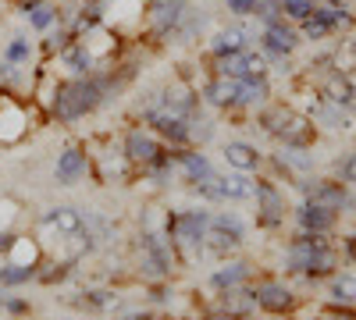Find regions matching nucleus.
<instances>
[{"label":"nucleus","instance_id":"obj_1","mask_svg":"<svg viewBox=\"0 0 356 320\" xmlns=\"http://www.w3.org/2000/svg\"><path fill=\"white\" fill-rule=\"evenodd\" d=\"M257 125H260V132L275 135L282 146H296V150H310L314 139H317L314 118L289 107V103H264L257 110Z\"/></svg>","mask_w":356,"mask_h":320},{"label":"nucleus","instance_id":"obj_2","mask_svg":"<svg viewBox=\"0 0 356 320\" xmlns=\"http://www.w3.org/2000/svg\"><path fill=\"white\" fill-rule=\"evenodd\" d=\"M207 224H211V210L186 207V210H168V239L178 253L182 264H196L203 256V239Z\"/></svg>","mask_w":356,"mask_h":320},{"label":"nucleus","instance_id":"obj_3","mask_svg":"<svg viewBox=\"0 0 356 320\" xmlns=\"http://www.w3.org/2000/svg\"><path fill=\"white\" fill-rule=\"evenodd\" d=\"M246 242V224L239 214L221 210L211 214V224H207V239H203V253H211L218 260H228L232 253H239Z\"/></svg>","mask_w":356,"mask_h":320},{"label":"nucleus","instance_id":"obj_4","mask_svg":"<svg viewBox=\"0 0 356 320\" xmlns=\"http://www.w3.org/2000/svg\"><path fill=\"white\" fill-rule=\"evenodd\" d=\"M33 110H36L33 100H22V93L0 90V142H4V146H15V142H22L36 128Z\"/></svg>","mask_w":356,"mask_h":320},{"label":"nucleus","instance_id":"obj_5","mask_svg":"<svg viewBox=\"0 0 356 320\" xmlns=\"http://www.w3.org/2000/svg\"><path fill=\"white\" fill-rule=\"evenodd\" d=\"M253 189L257 182L243 171H232V174H214L207 182H196L189 185V192L203 203H250L253 199Z\"/></svg>","mask_w":356,"mask_h":320},{"label":"nucleus","instance_id":"obj_6","mask_svg":"<svg viewBox=\"0 0 356 320\" xmlns=\"http://www.w3.org/2000/svg\"><path fill=\"white\" fill-rule=\"evenodd\" d=\"M186 11H189V0H146V8H143L146 40H154V43L175 40V33H178V25H182Z\"/></svg>","mask_w":356,"mask_h":320},{"label":"nucleus","instance_id":"obj_7","mask_svg":"<svg viewBox=\"0 0 356 320\" xmlns=\"http://www.w3.org/2000/svg\"><path fill=\"white\" fill-rule=\"evenodd\" d=\"M122 153H125V160L136 167V171H143L146 164H154L161 153H164V142L146 128V125H132L125 135H122Z\"/></svg>","mask_w":356,"mask_h":320},{"label":"nucleus","instance_id":"obj_8","mask_svg":"<svg viewBox=\"0 0 356 320\" xmlns=\"http://www.w3.org/2000/svg\"><path fill=\"white\" fill-rule=\"evenodd\" d=\"M157 103H161V110H168V114H175V118H196V114L203 110V100H200V90H193L189 82H182V78H171L168 85H161L157 90Z\"/></svg>","mask_w":356,"mask_h":320},{"label":"nucleus","instance_id":"obj_9","mask_svg":"<svg viewBox=\"0 0 356 320\" xmlns=\"http://www.w3.org/2000/svg\"><path fill=\"white\" fill-rule=\"evenodd\" d=\"M296 185H300V192H303V203H314V207H324L332 214L349 207L346 182H339V178H300Z\"/></svg>","mask_w":356,"mask_h":320},{"label":"nucleus","instance_id":"obj_10","mask_svg":"<svg viewBox=\"0 0 356 320\" xmlns=\"http://www.w3.org/2000/svg\"><path fill=\"white\" fill-rule=\"evenodd\" d=\"M171 157H175V174H178V182H182L186 189L196 185V182L214 178V174H218L214 160L207 157L200 146H178V150H171Z\"/></svg>","mask_w":356,"mask_h":320},{"label":"nucleus","instance_id":"obj_11","mask_svg":"<svg viewBox=\"0 0 356 320\" xmlns=\"http://www.w3.org/2000/svg\"><path fill=\"white\" fill-rule=\"evenodd\" d=\"M89 171H93V153H89L86 146H79V142H72V146H65L54 160V182L72 189L86 178Z\"/></svg>","mask_w":356,"mask_h":320},{"label":"nucleus","instance_id":"obj_12","mask_svg":"<svg viewBox=\"0 0 356 320\" xmlns=\"http://www.w3.org/2000/svg\"><path fill=\"white\" fill-rule=\"evenodd\" d=\"M253 199H257V224H260V228H278V224H285V196H282V189H278L275 182L257 178Z\"/></svg>","mask_w":356,"mask_h":320},{"label":"nucleus","instance_id":"obj_13","mask_svg":"<svg viewBox=\"0 0 356 320\" xmlns=\"http://www.w3.org/2000/svg\"><path fill=\"white\" fill-rule=\"evenodd\" d=\"M300 43H303V36H300V28L289 25V18L267 22L264 33H260V50H264V53H285V57H289Z\"/></svg>","mask_w":356,"mask_h":320},{"label":"nucleus","instance_id":"obj_14","mask_svg":"<svg viewBox=\"0 0 356 320\" xmlns=\"http://www.w3.org/2000/svg\"><path fill=\"white\" fill-rule=\"evenodd\" d=\"M200 100L207 107H218V110H235V107H239V78L211 75L200 85Z\"/></svg>","mask_w":356,"mask_h":320},{"label":"nucleus","instance_id":"obj_15","mask_svg":"<svg viewBox=\"0 0 356 320\" xmlns=\"http://www.w3.org/2000/svg\"><path fill=\"white\" fill-rule=\"evenodd\" d=\"M257 303H260V310H267V313L285 317V313H292V310H296V292H292V288H289L285 281L267 278V281H260V285H257Z\"/></svg>","mask_w":356,"mask_h":320},{"label":"nucleus","instance_id":"obj_16","mask_svg":"<svg viewBox=\"0 0 356 320\" xmlns=\"http://www.w3.org/2000/svg\"><path fill=\"white\" fill-rule=\"evenodd\" d=\"M228 171H243V174H253L264 167V153L253 146V142H243V139H232L225 142V150H221Z\"/></svg>","mask_w":356,"mask_h":320},{"label":"nucleus","instance_id":"obj_17","mask_svg":"<svg viewBox=\"0 0 356 320\" xmlns=\"http://www.w3.org/2000/svg\"><path fill=\"white\" fill-rule=\"evenodd\" d=\"M321 242H328V239L317 235V231H300V235L289 242V249H285V264H289V271H292V274H303L307 264H310V256L317 253Z\"/></svg>","mask_w":356,"mask_h":320},{"label":"nucleus","instance_id":"obj_18","mask_svg":"<svg viewBox=\"0 0 356 320\" xmlns=\"http://www.w3.org/2000/svg\"><path fill=\"white\" fill-rule=\"evenodd\" d=\"M218 310H225V313H232V317L250 320V317L260 310V303H257V288L239 285V288H228V292H218Z\"/></svg>","mask_w":356,"mask_h":320},{"label":"nucleus","instance_id":"obj_19","mask_svg":"<svg viewBox=\"0 0 356 320\" xmlns=\"http://www.w3.org/2000/svg\"><path fill=\"white\" fill-rule=\"evenodd\" d=\"M321 96L328 103H335V107L353 110L356 107V82L349 75H342V71H328L324 82H321Z\"/></svg>","mask_w":356,"mask_h":320},{"label":"nucleus","instance_id":"obj_20","mask_svg":"<svg viewBox=\"0 0 356 320\" xmlns=\"http://www.w3.org/2000/svg\"><path fill=\"white\" fill-rule=\"evenodd\" d=\"M54 61L61 65V68H65L68 75H93V71H97V61H93V53L86 50V43H82L79 36H75V40H68V43H65V50L57 53Z\"/></svg>","mask_w":356,"mask_h":320},{"label":"nucleus","instance_id":"obj_21","mask_svg":"<svg viewBox=\"0 0 356 320\" xmlns=\"http://www.w3.org/2000/svg\"><path fill=\"white\" fill-rule=\"evenodd\" d=\"M250 47V33L243 25H225L218 33L207 36V53L221 57V53H235V50H246Z\"/></svg>","mask_w":356,"mask_h":320},{"label":"nucleus","instance_id":"obj_22","mask_svg":"<svg viewBox=\"0 0 356 320\" xmlns=\"http://www.w3.org/2000/svg\"><path fill=\"white\" fill-rule=\"evenodd\" d=\"M253 278V267L246 260H225V264L211 274V288L214 292H228V288H239V285H250Z\"/></svg>","mask_w":356,"mask_h":320},{"label":"nucleus","instance_id":"obj_23","mask_svg":"<svg viewBox=\"0 0 356 320\" xmlns=\"http://www.w3.org/2000/svg\"><path fill=\"white\" fill-rule=\"evenodd\" d=\"M339 214L324 210V207H314V203H300L296 207V224H300V231H317V235H328V231L335 228Z\"/></svg>","mask_w":356,"mask_h":320},{"label":"nucleus","instance_id":"obj_24","mask_svg":"<svg viewBox=\"0 0 356 320\" xmlns=\"http://www.w3.org/2000/svg\"><path fill=\"white\" fill-rule=\"evenodd\" d=\"M264 103H271V82H267V75L239 78V107L260 110Z\"/></svg>","mask_w":356,"mask_h":320},{"label":"nucleus","instance_id":"obj_25","mask_svg":"<svg viewBox=\"0 0 356 320\" xmlns=\"http://www.w3.org/2000/svg\"><path fill=\"white\" fill-rule=\"evenodd\" d=\"M25 18H29V28L43 36L57 22H65V11H61V4H54V0H40V4H33L25 11Z\"/></svg>","mask_w":356,"mask_h":320},{"label":"nucleus","instance_id":"obj_26","mask_svg":"<svg viewBox=\"0 0 356 320\" xmlns=\"http://www.w3.org/2000/svg\"><path fill=\"white\" fill-rule=\"evenodd\" d=\"M335 267H339V249L332 242H321L303 274L307 278H335Z\"/></svg>","mask_w":356,"mask_h":320},{"label":"nucleus","instance_id":"obj_27","mask_svg":"<svg viewBox=\"0 0 356 320\" xmlns=\"http://www.w3.org/2000/svg\"><path fill=\"white\" fill-rule=\"evenodd\" d=\"M211 75H225V78H250V68H246V50L211 57Z\"/></svg>","mask_w":356,"mask_h":320},{"label":"nucleus","instance_id":"obj_28","mask_svg":"<svg viewBox=\"0 0 356 320\" xmlns=\"http://www.w3.org/2000/svg\"><path fill=\"white\" fill-rule=\"evenodd\" d=\"M36 53H40V47L29 40V36H11V40L4 43V50H0V57H4V61H11V65H18V68H29Z\"/></svg>","mask_w":356,"mask_h":320},{"label":"nucleus","instance_id":"obj_29","mask_svg":"<svg viewBox=\"0 0 356 320\" xmlns=\"http://www.w3.org/2000/svg\"><path fill=\"white\" fill-rule=\"evenodd\" d=\"M324 65H328L332 71H342V75H353L356 71V36H346L339 40V47L324 57Z\"/></svg>","mask_w":356,"mask_h":320},{"label":"nucleus","instance_id":"obj_30","mask_svg":"<svg viewBox=\"0 0 356 320\" xmlns=\"http://www.w3.org/2000/svg\"><path fill=\"white\" fill-rule=\"evenodd\" d=\"M310 118H314V125H328V128H349V125H353L349 114H346V107H335V103H328L324 96L314 103Z\"/></svg>","mask_w":356,"mask_h":320},{"label":"nucleus","instance_id":"obj_31","mask_svg":"<svg viewBox=\"0 0 356 320\" xmlns=\"http://www.w3.org/2000/svg\"><path fill=\"white\" fill-rule=\"evenodd\" d=\"M203 33H207V11H200L196 4H189V11H186L182 25H178L175 40H182V43H196V40H203Z\"/></svg>","mask_w":356,"mask_h":320},{"label":"nucleus","instance_id":"obj_32","mask_svg":"<svg viewBox=\"0 0 356 320\" xmlns=\"http://www.w3.org/2000/svg\"><path fill=\"white\" fill-rule=\"evenodd\" d=\"M36 281V267H18V264H4L0 260V288H18Z\"/></svg>","mask_w":356,"mask_h":320},{"label":"nucleus","instance_id":"obj_33","mask_svg":"<svg viewBox=\"0 0 356 320\" xmlns=\"http://www.w3.org/2000/svg\"><path fill=\"white\" fill-rule=\"evenodd\" d=\"M328 296H332L335 306H353V303H356V278H353V274H335Z\"/></svg>","mask_w":356,"mask_h":320},{"label":"nucleus","instance_id":"obj_34","mask_svg":"<svg viewBox=\"0 0 356 320\" xmlns=\"http://www.w3.org/2000/svg\"><path fill=\"white\" fill-rule=\"evenodd\" d=\"M82 296H86L82 306H89V310H118L122 306V296L111 292V288H89V292H82Z\"/></svg>","mask_w":356,"mask_h":320},{"label":"nucleus","instance_id":"obj_35","mask_svg":"<svg viewBox=\"0 0 356 320\" xmlns=\"http://www.w3.org/2000/svg\"><path fill=\"white\" fill-rule=\"evenodd\" d=\"M214 132H218V128H214V121H211V118H203V110L196 114V118H189V139H193V146H200V150H203L207 142L214 139Z\"/></svg>","mask_w":356,"mask_h":320},{"label":"nucleus","instance_id":"obj_36","mask_svg":"<svg viewBox=\"0 0 356 320\" xmlns=\"http://www.w3.org/2000/svg\"><path fill=\"white\" fill-rule=\"evenodd\" d=\"M22 221V203L11 196H0V231H18Z\"/></svg>","mask_w":356,"mask_h":320},{"label":"nucleus","instance_id":"obj_37","mask_svg":"<svg viewBox=\"0 0 356 320\" xmlns=\"http://www.w3.org/2000/svg\"><path fill=\"white\" fill-rule=\"evenodd\" d=\"M317 11V0H282V15L289 18V22H307L310 15Z\"/></svg>","mask_w":356,"mask_h":320},{"label":"nucleus","instance_id":"obj_38","mask_svg":"<svg viewBox=\"0 0 356 320\" xmlns=\"http://www.w3.org/2000/svg\"><path fill=\"white\" fill-rule=\"evenodd\" d=\"M253 15H257L264 25H267V22H278V18H285V15H282V0H257Z\"/></svg>","mask_w":356,"mask_h":320},{"label":"nucleus","instance_id":"obj_39","mask_svg":"<svg viewBox=\"0 0 356 320\" xmlns=\"http://www.w3.org/2000/svg\"><path fill=\"white\" fill-rule=\"evenodd\" d=\"M339 182L356 185V153H346V157L339 160Z\"/></svg>","mask_w":356,"mask_h":320},{"label":"nucleus","instance_id":"obj_40","mask_svg":"<svg viewBox=\"0 0 356 320\" xmlns=\"http://www.w3.org/2000/svg\"><path fill=\"white\" fill-rule=\"evenodd\" d=\"M225 8H228L235 18H246V15H253L257 0H225Z\"/></svg>","mask_w":356,"mask_h":320},{"label":"nucleus","instance_id":"obj_41","mask_svg":"<svg viewBox=\"0 0 356 320\" xmlns=\"http://www.w3.org/2000/svg\"><path fill=\"white\" fill-rule=\"evenodd\" d=\"M200 320H243V317H232V313H225V310H211V313H203Z\"/></svg>","mask_w":356,"mask_h":320},{"label":"nucleus","instance_id":"obj_42","mask_svg":"<svg viewBox=\"0 0 356 320\" xmlns=\"http://www.w3.org/2000/svg\"><path fill=\"white\" fill-rule=\"evenodd\" d=\"M346 256L356 264V235H349V239H346Z\"/></svg>","mask_w":356,"mask_h":320},{"label":"nucleus","instance_id":"obj_43","mask_svg":"<svg viewBox=\"0 0 356 320\" xmlns=\"http://www.w3.org/2000/svg\"><path fill=\"white\" fill-rule=\"evenodd\" d=\"M118 320H157L154 313H125V317H118Z\"/></svg>","mask_w":356,"mask_h":320},{"label":"nucleus","instance_id":"obj_44","mask_svg":"<svg viewBox=\"0 0 356 320\" xmlns=\"http://www.w3.org/2000/svg\"><path fill=\"white\" fill-rule=\"evenodd\" d=\"M11 4H15V8H18V11L25 15L29 8H33V4H40V0H11Z\"/></svg>","mask_w":356,"mask_h":320},{"label":"nucleus","instance_id":"obj_45","mask_svg":"<svg viewBox=\"0 0 356 320\" xmlns=\"http://www.w3.org/2000/svg\"><path fill=\"white\" fill-rule=\"evenodd\" d=\"M353 114H356V107H353Z\"/></svg>","mask_w":356,"mask_h":320}]
</instances>
